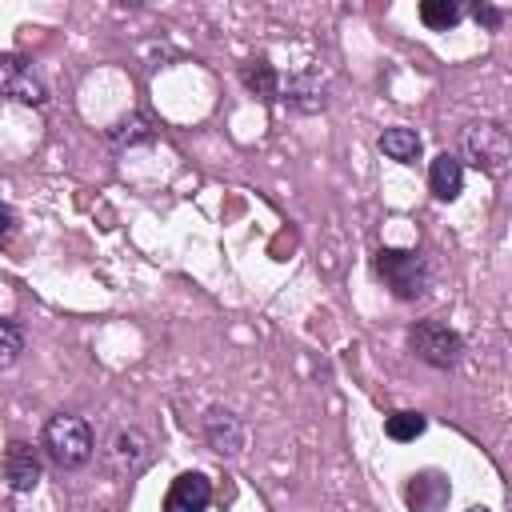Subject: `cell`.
<instances>
[{
  "mask_svg": "<svg viewBox=\"0 0 512 512\" xmlns=\"http://www.w3.org/2000/svg\"><path fill=\"white\" fill-rule=\"evenodd\" d=\"M408 348L416 360H424L428 368L452 372L464 360V336L456 328H448L444 320H416L408 328Z\"/></svg>",
  "mask_w": 512,
  "mask_h": 512,
  "instance_id": "3",
  "label": "cell"
},
{
  "mask_svg": "<svg viewBox=\"0 0 512 512\" xmlns=\"http://www.w3.org/2000/svg\"><path fill=\"white\" fill-rule=\"evenodd\" d=\"M40 476H44L40 452H36L28 440H12V444L4 448V480H8V488L20 492V496H24V492H36Z\"/></svg>",
  "mask_w": 512,
  "mask_h": 512,
  "instance_id": "7",
  "label": "cell"
},
{
  "mask_svg": "<svg viewBox=\"0 0 512 512\" xmlns=\"http://www.w3.org/2000/svg\"><path fill=\"white\" fill-rule=\"evenodd\" d=\"M460 152H464V160L472 168H480L488 176H504L508 172V160H512V140H508V132L496 120H480V124H468L464 128Z\"/></svg>",
  "mask_w": 512,
  "mask_h": 512,
  "instance_id": "4",
  "label": "cell"
},
{
  "mask_svg": "<svg viewBox=\"0 0 512 512\" xmlns=\"http://www.w3.org/2000/svg\"><path fill=\"white\" fill-rule=\"evenodd\" d=\"M240 84L256 96V100H276L280 96V72L264 60V56H252L240 64Z\"/></svg>",
  "mask_w": 512,
  "mask_h": 512,
  "instance_id": "13",
  "label": "cell"
},
{
  "mask_svg": "<svg viewBox=\"0 0 512 512\" xmlns=\"http://www.w3.org/2000/svg\"><path fill=\"white\" fill-rule=\"evenodd\" d=\"M204 440L220 456H236L244 448V420L228 408H208L204 412Z\"/></svg>",
  "mask_w": 512,
  "mask_h": 512,
  "instance_id": "9",
  "label": "cell"
},
{
  "mask_svg": "<svg viewBox=\"0 0 512 512\" xmlns=\"http://www.w3.org/2000/svg\"><path fill=\"white\" fill-rule=\"evenodd\" d=\"M376 276L388 284V292L396 300H424L432 288V264L424 252H408V248H380L372 256Z\"/></svg>",
  "mask_w": 512,
  "mask_h": 512,
  "instance_id": "2",
  "label": "cell"
},
{
  "mask_svg": "<svg viewBox=\"0 0 512 512\" xmlns=\"http://www.w3.org/2000/svg\"><path fill=\"white\" fill-rule=\"evenodd\" d=\"M468 512H488V508H484V504H472V508H468Z\"/></svg>",
  "mask_w": 512,
  "mask_h": 512,
  "instance_id": "21",
  "label": "cell"
},
{
  "mask_svg": "<svg viewBox=\"0 0 512 512\" xmlns=\"http://www.w3.org/2000/svg\"><path fill=\"white\" fill-rule=\"evenodd\" d=\"M376 144H380V152H384L388 160H396V164H416V160H420V132H416V128H404V124L384 128Z\"/></svg>",
  "mask_w": 512,
  "mask_h": 512,
  "instance_id": "14",
  "label": "cell"
},
{
  "mask_svg": "<svg viewBox=\"0 0 512 512\" xmlns=\"http://www.w3.org/2000/svg\"><path fill=\"white\" fill-rule=\"evenodd\" d=\"M24 352V332L12 320H0V368H12Z\"/></svg>",
  "mask_w": 512,
  "mask_h": 512,
  "instance_id": "18",
  "label": "cell"
},
{
  "mask_svg": "<svg viewBox=\"0 0 512 512\" xmlns=\"http://www.w3.org/2000/svg\"><path fill=\"white\" fill-rule=\"evenodd\" d=\"M16 236V212L8 204H0V244H8Z\"/></svg>",
  "mask_w": 512,
  "mask_h": 512,
  "instance_id": "20",
  "label": "cell"
},
{
  "mask_svg": "<svg viewBox=\"0 0 512 512\" xmlns=\"http://www.w3.org/2000/svg\"><path fill=\"white\" fill-rule=\"evenodd\" d=\"M464 4H456V0H424L420 4V20L432 28V32H448V28H456L460 20H464Z\"/></svg>",
  "mask_w": 512,
  "mask_h": 512,
  "instance_id": "16",
  "label": "cell"
},
{
  "mask_svg": "<svg viewBox=\"0 0 512 512\" xmlns=\"http://www.w3.org/2000/svg\"><path fill=\"white\" fill-rule=\"evenodd\" d=\"M404 500L412 512H436L448 500V480L440 472H416L404 488Z\"/></svg>",
  "mask_w": 512,
  "mask_h": 512,
  "instance_id": "12",
  "label": "cell"
},
{
  "mask_svg": "<svg viewBox=\"0 0 512 512\" xmlns=\"http://www.w3.org/2000/svg\"><path fill=\"white\" fill-rule=\"evenodd\" d=\"M148 456V436L140 428H120L104 452V464L112 476H132Z\"/></svg>",
  "mask_w": 512,
  "mask_h": 512,
  "instance_id": "10",
  "label": "cell"
},
{
  "mask_svg": "<svg viewBox=\"0 0 512 512\" xmlns=\"http://www.w3.org/2000/svg\"><path fill=\"white\" fill-rule=\"evenodd\" d=\"M472 16H476V24H484L488 32H496V28L504 24V12H500V8H492V4H476V8H472Z\"/></svg>",
  "mask_w": 512,
  "mask_h": 512,
  "instance_id": "19",
  "label": "cell"
},
{
  "mask_svg": "<svg viewBox=\"0 0 512 512\" xmlns=\"http://www.w3.org/2000/svg\"><path fill=\"white\" fill-rule=\"evenodd\" d=\"M428 192H432L440 204H452V200L464 192V164H460V156L440 152V156L428 164Z\"/></svg>",
  "mask_w": 512,
  "mask_h": 512,
  "instance_id": "11",
  "label": "cell"
},
{
  "mask_svg": "<svg viewBox=\"0 0 512 512\" xmlns=\"http://www.w3.org/2000/svg\"><path fill=\"white\" fill-rule=\"evenodd\" d=\"M212 480L204 472H180L164 496V512H208Z\"/></svg>",
  "mask_w": 512,
  "mask_h": 512,
  "instance_id": "8",
  "label": "cell"
},
{
  "mask_svg": "<svg viewBox=\"0 0 512 512\" xmlns=\"http://www.w3.org/2000/svg\"><path fill=\"white\" fill-rule=\"evenodd\" d=\"M40 448L44 456L56 464V468H84L96 452V436H92V424L76 412H56L44 420V432H40Z\"/></svg>",
  "mask_w": 512,
  "mask_h": 512,
  "instance_id": "1",
  "label": "cell"
},
{
  "mask_svg": "<svg viewBox=\"0 0 512 512\" xmlns=\"http://www.w3.org/2000/svg\"><path fill=\"white\" fill-rule=\"evenodd\" d=\"M424 428H428V416H424V412H412V408L392 412V416L384 420V436L396 440V444H408V440L424 436Z\"/></svg>",
  "mask_w": 512,
  "mask_h": 512,
  "instance_id": "17",
  "label": "cell"
},
{
  "mask_svg": "<svg viewBox=\"0 0 512 512\" xmlns=\"http://www.w3.org/2000/svg\"><path fill=\"white\" fill-rule=\"evenodd\" d=\"M280 100L292 112L312 116V112H324L328 108V84H324V76L316 68H304V72H296V76H288L280 84Z\"/></svg>",
  "mask_w": 512,
  "mask_h": 512,
  "instance_id": "6",
  "label": "cell"
},
{
  "mask_svg": "<svg viewBox=\"0 0 512 512\" xmlns=\"http://www.w3.org/2000/svg\"><path fill=\"white\" fill-rule=\"evenodd\" d=\"M108 140H112L116 148H136V144H152V140H156V128L148 124V116L132 112V116H124V120H116V124L108 128Z\"/></svg>",
  "mask_w": 512,
  "mask_h": 512,
  "instance_id": "15",
  "label": "cell"
},
{
  "mask_svg": "<svg viewBox=\"0 0 512 512\" xmlns=\"http://www.w3.org/2000/svg\"><path fill=\"white\" fill-rule=\"evenodd\" d=\"M0 96L40 108L48 100V84L24 56H0Z\"/></svg>",
  "mask_w": 512,
  "mask_h": 512,
  "instance_id": "5",
  "label": "cell"
}]
</instances>
